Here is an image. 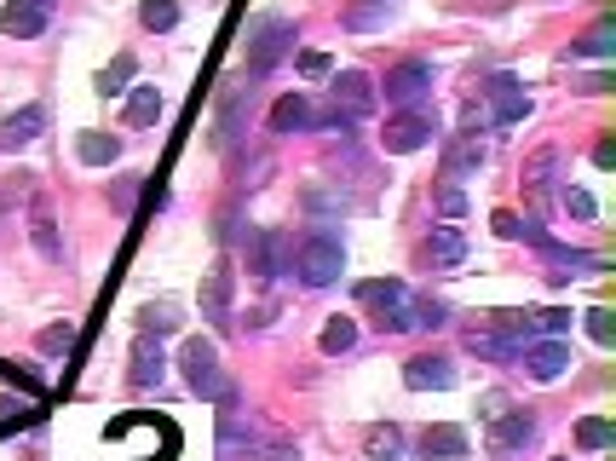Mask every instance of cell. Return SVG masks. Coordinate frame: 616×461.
I'll use <instances>...</instances> for the list:
<instances>
[{
  "instance_id": "obj_1",
  "label": "cell",
  "mask_w": 616,
  "mask_h": 461,
  "mask_svg": "<svg viewBox=\"0 0 616 461\" xmlns=\"http://www.w3.org/2000/svg\"><path fill=\"white\" fill-rule=\"evenodd\" d=\"M179 369H184V387H191L196 398H208V404H219V398L231 392V380H225V369H219V347L202 340V335H191L179 347Z\"/></svg>"
},
{
  "instance_id": "obj_2",
  "label": "cell",
  "mask_w": 616,
  "mask_h": 461,
  "mask_svg": "<svg viewBox=\"0 0 616 461\" xmlns=\"http://www.w3.org/2000/svg\"><path fill=\"white\" fill-rule=\"evenodd\" d=\"M340 271H346V243H340V231H312L300 243V277L312 289H328V283H340Z\"/></svg>"
},
{
  "instance_id": "obj_3",
  "label": "cell",
  "mask_w": 616,
  "mask_h": 461,
  "mask_svg": "<svg viewBox=\"0 0 616 461\" xmlns=\"http://www.w3.org/2000/svg\"><path fill=\"white\" fill-rule=\"evenodd\" d=\"M294 52V17H259L249 29V75H271Z\"/></svg>"
},
{
  "instance_id": "obj_4",
  "label": "cell",
  "mask_w": 616,
  "mask_h": 461,
  "mask_svg": "<svg viewBox=\"0 0 616 461\" xmlns=\"http://www.w3.org/2000/svg\"><path fill=\"white\" fill-rule=\"evenodd\" d=\"M386 105L392 110L433 105V64H426V58H403L398 70H386Z\"/></svg>"
},
{
  "instance_id": "obj_5",
  "label": "cell",
  "mask_w": 616,
  "mask_h": 461,
  "mask_svg": "<svg viewBox=\"0 0 616 461\" xmlns=\"http://www.w3.org/2000/svg\"><path fill=\"white\" fill-rule=\"evenodd\" d=\"M426 138H438V110L433 105H421V110H398L392 122H386L381 133V145L392 150V156H415Z\"/></svg>"
},
{
  "instance_id": "obj_6",
  "label": "cell",
  "mask_w": 616,
  "mask_h": 461,
  "mask_svg": "<svg viewBox=\"0 0 616 461\" xmlns=\"http://www.w3.org/2000/svg\"><path fill=\"white\" fill-rule=\"evenodd\" d=\"M328 98H335V116L346 128L363 122V116H375V105H381V93H375V82H369L363 70H340L335 87H328Z\"/></svg>"
},
{
  "instance_id": "obj_7",
  "label": "cell",
  "mask_w": 616,
  "mask_h": 461,
  "mask_svg": "<svg viewBox=\"0 0 616 461\" xmlns=\"http://www.w3.org/2000/svg\"><path fill=\"white\" fill-rule=\"evenodd\" d=\"M317 128H340L346 133V122L335 110L328 116H317L312 110V98L305 93H289V98H277V110H271V133H317Z\"/></svg>"
},
{
  "instance_id": "obj_8",
  "label": "cell",
  "mask_w": 616,
  "mask_h": 461,
  "mask_svg": "<svg viewBox=\"0 0 616 461\" xmlns=\"http://www.w3.org/2000/svg\"><path fill=\"white\" fill-rule=\"evenodd\" d=\"M479 105H490V122L512 128V122H524V116H530V93L512 82V75H490L484 93H479Z\"/></svg>"
},
{
  "instance_id": "obj_9",
  "label": "cell",
  "mask_w": 616,
  "mask_h": 461,
  "mask_svg": "<svg viewBox=\"0 0 616 461\" xmlns=\"http://www.w3.org/2000/svg\"><path fill=\"white\" fill-rule=\"evenodd\" d=\"M289 259H294V254H289V236H282V231H271V226H265V231H249V271L259 277V283H277Z\"/></svg>"
},
{
  "instance_id": "obj_10",
  "label": "cell",
  "mask_w": 616,
  "mask_h": 461,
  "mask_svg": "<svg viewBox=\"0 0 616 461\" xmlns=\"http://www.w3.org/2000/svg\"><path fill=\"white\" fill-rule=\"evenodd\" d=\"M530 438H536V415H530V410H507V415H490V433H484L490 456H512V450H524Z\"/></svg>"
},
{
  "instance_id": "obj_11",
  "label": "cell",
  "mask_w": 616,
  "mask_h": 461,
  "mask_svg": "<svg viewBox=\"0 0 616 461\" xmlns=\"http://www.w3.org/2000/svg\"><path fill=\"white\" fill-rule=\"evenodd\" d=\"M358 300L369 312H381V329H403V306H409V289L398 277H375V283H363Z\"/></svg>"
},
{
  "instance_id": "obj_12",
  "label": "cell",
  "mask_w": 616,
  "mask_h": 461,
  "mask_svg": "<svg viewBox=\"0 0 616 461\" xmlns=\"http://www.w3.org/2000/svg\"><path fill=\"white\" fill-rule=\"evenodd\" d=\"M231 289H237L231 259H219V266L202 277V317H208L214 329H231Z\"/></svg>"
},
{
  "instance_id": "obj_13",
  "label": "cell",
  "mask_w": 616,
  "mask_h": 461,
  "mask_svg": "<svg viewBox=\"0 0 616 461\" xmlns=\"http://www.w3.org/2000/svg\"><path fill=\"white\" fill-rule=\"evenodd\" d=\"M403 387L409 392H444V387H456V364L444 352H421L403 364Z\"/></svg>"
},
{
  "instance_id": "obj_14",
  "label": "cell",
  "mask_w": 616,
  "mask_h": 461,
  "mask_svg": "<svg viewBox=\"0 0 616 461\" xmlns=\"http://www.w3.org/2000/svg\"><path fill=\"white\" fill-rule=\"evenodd\" d=\"M47 24H52V0H7V12H0V29L17 35V41H35Z\"/></svg>"
},
{
  "instance_id": "obj_15",
  "label": "cell",
  "mask_w": 616,
  "mask_h": 461,
  "mask_svg": "<svg viewBox=\"0 0 616 461\" xmlns=\"http://www.w3.org/2000/svg\"><path fill=\"white\" fill-rule=\"evenodd\" d=\"M40 133H47V105H24V110H12L7 122H0V145L17 156V150H29Z\"/></svg>"
},
{
  "instance_id": "obj_16",
  "label": "cell",
  "mask_w": 616,
  "mask_h": 461,
  "mask_svg": "<svg viewBox=\"0 0 616 461\" xmlns=\"http://www.w3.org/2000/svg\"><path fill=\"white\" fill-rule=\"evenodd\" d=\"M524 364H530V375H536V380H559V375L570 369V347H565L559 335L530 340V347H524Z\"/></svg>"
},
{
  "instance_id": "obj_17",
  "label": "cell",
  "mask_w": 616,
  "mask_h": 461,
  "mask_svg": "<svg viewBox=\"0 0 616 461\" xmlns=\"http://www.w3.org/2000/svg\"><path fill=\"white\" fill-rule=\"evenodd\" d=\"M161 369H168V357H161V335L138 329V340H133V387H161Z\"/></svg>"
},
{
  "instance_id": "obj_18",
  "label": "cell",
  "mask_w": 616,
  "mask_h": 461,
  "mask_svg": "<svg viewBox=\"0 0 616 461\" xmlns=\"http://www.w3.org/2000/svg\"><path fill=\"white\" fill-rule=\"evenodd\" d=\"M479 168H484L479 133H461V138H449L444 145V179H461V173H479Z\"/></svg>"
},
{
  "instance_id": "obj_19",
  "label": "cell",
  "mask_w": 616,
  "mask_h": 461,
  "mask_svg": "<svg viewBox=\"0 0 616 461\" xmlns=\"http://www.w3.org/2000/svg\"><path fill=\"white\" fill-rule=\"evenodd\" d=\"M426 259H433V266H461L467 259V231H456V219H444V226L426 236Z\"/></svg>"
},
{
  "instance_id": "obj_20",
  "label": "cell",
  "mask_w": 616,
  "mask_h": 461,
  "mask_svg": "<svg viewBox=\"0 0 616 461\" xmlns=\"http://www.w3.org/2000/svg\"><path fill=\"white\" fill-rule=\"evenodd\" d=\"M421 456L426 461H461L467 456V433L461 427H426L421 433Z\"/></svg>"
},
{
  "instance_id": "obj_21",
  "label": "cell",
  "mask_w": 616,
  "mask_h": 461,
  "mask_svg": "<svg viewBox=\"0 0 616 461\" xmlns=\"http://www.w3.org/2000/svg\"><path fill=\"white\" fill-rule=\"evenodd\" d=\"M386 17H392V0H352L340 12V24L352 35H369V29H386Z\"/></svg>"
},
{
  "instance_id": "obj_22",
  "label": "cell",
  "mask_w": 616,
  "mask_h": 461,
  "mask_svg": "<svg viewBox=\"0 0 616 461\" xmlns=\"http://www.w3.org/2000/svg\"><path fill=\"white\" fill-rule=\"evenodd\" d=\"M553 168H559V145H542V150L524 162V191H530V196H547Z\"/></svg>"
},
{
  "instance_id": "obj_23",
  "label": "cell",
  "mask_w": 616,
  "mask_h": 461,
  "mask_svg": "<svg viewBox=\"0 0 616 461\" xmlns=\"http://www.w3.org/2000/svg\"><path fill=\"white\" fill-rule=\"evenodd\" d=\"M75 156H81L87 168H110L116 156H121V138H110V133H81V138H75Z\"/></svg>"
},
{
  "instance_id": "obj_24",
  "label": "cell",
  "mask_w": 616,
  "mask_h": 461,
  "mask_svg": "<svg viewBox=\"0 0 616 461\" xmlns=\"http://www.w3.org/2000/svg\"><path fill=\"white\" fill-rule=\"evenodd\" d=\"M161 122V93L156 87H128V128H156Z\"/></svg>"
},
{
  "instance_id": "obj_25",
  "label": "cell",
  "mask_w": 616,
  "mask_h": 461,
  "mask_svg": "<svg viewBox=\"0 0 616 461\" xmlns=\"http://www.w3.org/2000/svg\"><path fill=\"white\" fill-rule=\"evenodd\" d=\"M398 450H403V433L392 427V421L363 433V456H369V461H398Z\"/></svg>"
},
{
  "instance_id": "obj_26",
  "label": "cell",
  "mask_w": 616,
  "mask_h": 461,
  "mask_svg": "<svg viewBox=\"0 0 616 461\" xmlns=\"http://www.w3.org/2000/svg\"><path fill=\"white\" fill-rule=\"evenodd\" d=\"M179 317H184L179 300H150V306L138 312V324H145V335H173V329H179Z\"/></svg>"
},
{
  "instance_id": "obj_27",
  "label": "cell",
  "mask_w": 616,
  "mask_h": 461,
  "mask_svg": "<svg viewBox=\"0 0 616 461\" xmlns=\"http://www.w3.org/2000/svg\"><path fill=\"white\" fill-rule=\"evenodd\" d=\"M133 87V58L121 52L110 70H98V98H116V93H128Z\"/></svg>"
},
{
  "instance_id": "obj_28",
  "label": "cell",
  "mask_w": 616,
  "mask_h": 461,
  "mask_svg": "<svg viewBox=\"0 0 616 461\" xmlns=\"http://www.w3.org/2000/svg\"><path fill=\"white\" fill-rule=\"evenodd\" d=\"M138 24L156 29V35H168L179 24V7H173V0H145V7H138Z\"/></svg>"
},
{
  "instance_id": "obj_29",
  "label": "cell",
  "mask_w": 616,
  "mask_h": 461,
  "mask_svg": "<svg viewBox=\"0 0 616 461\" xmlns=\"http://www.w3.org/2000/svg\"><path fill=\"white\" fill-rule=\"evenodd\" d=\"M352 347H358V324H352V317H328L323 352H352Z\"/></svg>"
},
{
  "instance_id": "obj_30",
  "label": "cell",
  "mask_w": 616,
  "mask_h": 461,
  "mask_svg": "<svg viewBox=\"0 0 616 461\" xmlns=\"http://www.w3.org/2000/svg\"><path fill=\"white\" fill-rule=\"evenodd\" d=\"M300 208L305 214H346V208H352V196H346V191H305Z\"/></svg>"
},
{
  "instance_id": "obj_31",
  "label": "cell",
  "mask_w": 616,
  "mask_h": 461,
  "mask_svg": "<svg viewBox=\"0 0 616 461\" xmlns=\"http://www.w3.org/2000/svg\"><path fill=\"white\" fill-rule=\"evenodd\" d=\"M611 41H616V29H611V17H605V24L593 29L588 41H577V47H570V58H611V52H616Z\"/></svg>"
},
{
  "instance_id": "obj_32",
  "label": "cell",
  "mask_w": 616,
  "mask_h": 461,
  "mask_svg": "<svg viewBox=\"0 0 616 461\" xmlns=\"http://www.w3.org/2000/svg\"><path fill=\"white\" fill-rule=\"evenodd\" d=\"M433 203H438V214H444V219H461V214H467V191L456 185V179H438Z\"/></svg>"
},
{
  "instance_id": "obj_33",
  "label": "cell",
  "mask_w": 616,
  "mask_h": 461,
  "mask_svg": "<svg viewBox=\"0 0 616 461\" xmlns=\"http://www.w3.org/2000/svg\"><path fill=\"white\" fill-rule=\"evenodd\" d=\"M35 248L47 254V259H64V243H58V231H52V219H47V208H35Z\"/></svg>"
},
{
  "instance_id": "obj_34",
  "label": "cell",
  "mask_w": 616,
  "mask_h": 461,
  "mask_svg": "<svg viewBox=\"0 0 616 461\" xmlns=\"http://www.w3.org/2000/svg\"><path fill=\"white\" fill-rule=\"evenodd\" d=\"M35 347L47 352V357H58V352H70V347H75V329H70V324H52V329H40V335H35Z\"/></svg>"
},
{
  "instance_id": "obj_35",
  "label": "cell",
  "mask_w": 616,
  "mask_h": 461,
  "mask_svg": "<svg viewBox=\"0 0 616 461\" xmlns=\"http://www.w3.org/2000/svg\"><path fill=\"white\" fill-rule=\"evenodd\" d=\"M611 438H616L611 421H582V427H577V445H582V450H605Z\"/></svg>"
},
{
  "instance_id": "obj_36",
  "label": "cell",
  "mask_w": 616,
  "mask_h": 461,
  "mask_svg": "<svg viewBox=\"0 0 616 461\" xmlns=\"http://www.w3.org/2000/svg\"><path fill=\"white\" fill-rule=\"evenodd\" d=\"M588 335L600 340V347H611V340H616V317H611L605 306H593V312H588Z\"/></svg>"
},
{
  "instance_id": "obj_37",
  "label": "cell",
  "mask_w": 616,
  "mask_h": 461,
  "mask_svg": "<svg viewBox=\"0 0 616 461\" xmlns=\"http://www.w3.org/2000/svg\"><path fill=\"white\" fill-rule=\"evenodd\" d=\"M530 329H536V335H565L570 312H530Z\"/></svg>"
},
{
  "instance_id": "obj_38",
  "label": "cell",
  "mask_w": 616,
  "mask_h": 461,
  "mask_svg": "<svg viewBox=\"0 0 616 461\" xmlns=\"http://www.w3.org/2000/svg\"><path fill=\"white\" fill-rule=\"evenodd\" d=\"M490 226H496V236H507V243H519V231H524V219L512 214V208H496L490 214Z\"/></svg>"
},
{
  "instance_id": "obj_39",
  "label": "cell",
  "mask_w": 616,
  "mask_h": 461,
  "mask_svg": "<svg viewBox=\"0 0 616 461\" xmlns=\"http://www.w3.org/2000/svg\"><path fill=\"white\" fill-rule=\"evenodd\" d=\"M328 70H335V58H328V52H300V75H305V82H317V75H328Z\"/></svg>"
},
{
  "instance_id": "obj_40",
  "label": "cell",
  "mask_w": 616,
  "mask_h": 461,
  "mask_svg": "<svg viewBox=\"0 0 616 461\" xmlns=\"http://www.w3.org/2000/svg\"><path fill=\"white\" fill-rule=\"evenodd\" d=\"M565 208H570V214H577V219H593V214H600V203H593V196H588V191H577V185H570V191H565Z\"/></svg>"
},
{
  "instance_id": "obj_41",
  "label": "cell",
  "mask_w": 616,
  "mask_h": 461,
  "mask_svg": "<svg viewBox=\"0 0 616 461\" xmlns=\"http://www.w3.org/2000/svg\"><path fill=\"white\" fill-rule=\"evenodd\" d=\"M484 128H490V110L479 105V98H472V105L461 110V133H484Z\"/></svg>"
},
{
  "instance_id": "obj_42",
  "label": "cell",
  "mask_w": 616,
  "mask_h": 461,
  "mask_svg": "<svg viewBox=\"0 0 616 461\" xmlns=\"http://www.w3.org/2000/svg\"><path fill=\"white\" fill-rule=\"evenodd\" d=\"M138 185H145V179H116V208H121V214H133V203H138Z\"/></svg>"
},
{
  "instance_id": "obj_43",
  "label": "cell",
  "mask_w": 616,
  "mask_h": 461,
  "mask_svg": "<svg viewBox=\"0 0 616 461\" xmlns=\"http://www.w3.org/2000/svg\"><path fill=\"white\" fill-rule=\"evenodd\" d=\"M593 162H600V168L616 162V145H611V138H600V145H593Z\"/></svg>"
},
{
  "instance_id": "obj_44",
  "label": "cell",
  "mask_w": 616,
  "mask_h": 461,
  "mask_svg": "<svg viewBox=\"0 0 616 461\" xmlns=\"http://www.w3.org/2000/svg\"><path fill=\"white\" fill-rule=\"evenodd\" d=\"M17 415V404H12V398H0V421H12Z\"/></svg>"
}]
</instances>
